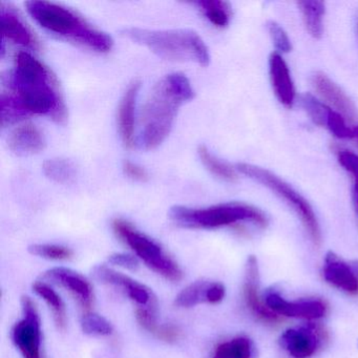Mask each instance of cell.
I'll return each mask as SVG.
<instances>
[{"mask_svg":"<svg viewBox=\"0 0 358 358\" xmlns=\"http://www.w3.org/2000/svg\"><path fill=\"white\" fill-rule=\"evenodd\" d=\"M299 104L315 124L326 127L332 108L316 99L311 94L301 95L299 97Z\"/></svg>","mask_w":358,"mask_h":358,"instance_id":"f1b7e54d","label":"cell"},{"mask_svg":"<svg viewBox=\"0 0 358 358\" xmlns=\"http://www.w3.org/2000/svg\"><path fill=\"white\" fill-rule=\"evenodd\" d=\"M122 34L138 45H144L163 59L177 62H194L208 66V48L198 33L192 30L154 31L131 28Z\"/></svg>","mask_w":358,"mask_h":358,"instance_id":"277c9868","label":"cell"},{"mask_svg":"<svg viewBox=\"0 0 358 358\" xmlns=\"http://www.w3.org/2000/svg\"><path fill=\"white\" fill-rule=\"evenodd\" d=\"M322 276L334 288L348 294H358V261L349 263L329 251L324 257Z\"/></svg>","mask_w":358,"mask_h":358,"instance_id":"4fadbf2b","label":"cell"},{"mask_svg":"<svg viewBox=\"0 0 358 358\" xmlns=\"http://www.w3.org/2000/svg\"><path fill=\"white\" fill-rule=\"evenodd\" d=\"M267 30L271 37L274 47L280 53H289L292 50L290 38L287 35L286 31L275 22H267Z\"/></svg>","mask_w":358,"mask_h":358,"instance_id":"d6a6232c","label":"cell"},{"mask_svg":"<svg viewBox=\"0 0 358 358\" xmlns=\"http://www.w3.org/2000/svg\"><path fill=\"white\" fill-rule=\"evenodd\" d=\"M311 83L318 95L343 115L345 120L353 121L357 118V110L349 96L324 73L315 72L311 77Z\"/></svg>","mask_w":358,"mask_h":358,"instance_id":"2e32d148","label":"cell"},{"mask_svg":"<svg viewBox=\"0 0 358 358\" xmlns=\"http://www.w3.org/2000/svg\"><path fill=\"white\" fill-rule=\"evenodd\" d=\"M299 7L308 32L313 38L320 39L324 32V3L316 0H306L299 1Z\"/></svg>","mask_w":358,"mask_h":358,"instance_id":"603a6c76","label":"cell"},{"mask_svg":"<svg viewBox=\"0 0 358 358\" xmlns=\"http://www.w3.org/2000/svg\"><path fill=\"white\" fill-rule=\"evenodd\" d=\"M198 155L203 165L215 177L220 178V179L226 182H231V183L238 180L236 171L227 163L223 162V161L219 160L217 157L213 156L206 146H199Z\"/></svg>","mask_w":358,"mask_h":358,"instance_id":"4316f807","label":"cell"},{"mask_svg":"<svg viewBox=\"0 0 358 358\" xmlns=\"http://www.w3.org/2000/svg\"><path fill=\"white\" fill-rule=\"evenodd\" d=\"M9 87L31 115H45L58 124L68 118L66 104L51 71L31 54L20 52L10 75Z\"/></svg>","mask_w":358,"mask_h":358,"instance_id":"6da1fadb","label":"cell"},{"mask_svg":"<svg viewBox=\"0 0 358 358\" xmlns=\"http://www.w3.org/2000/svg\"><path fill=\"white\" fill-rule=\"evenodd\" d=\"M255 345L249 337L236 336L219 343L213 351V358H252Z\"/></svg>","mask_w":358,"mask_h":358,"instance_id":"cb8c5ba5","label":"cell"},{"mask_svg":"<svg viewBox=\"0 0 358 358\" xmlns=\"http://www.w3.org/2000/svg\"><path fill=\"white\" fill-rule=\"evenodd\" d=\"M353 201H354V205H355L356 211H357V215H358V184H354Z\"/></svg>","mask_w":358,"mask_h":358,"instance_id":"8d00e7d4","label":"cell"},{"mask_svg":"<svg viewBox=\"0 0 358 358\" xmlns=\"http://www.w3.org/2000/svg\"><path fill=\"white\" fill-rule=\"evenodd\" d=\"M123 171L125 175L135 181L145 182L148 180V173L143 167L139 166L131 161H124L123 163Z\"/></svg>","mask_w":358,"mask_h":358,"instance_id":"d590c367","label":"cell"},{"mask_svg":"<svg viewBox=\"0 0 358 358\" xmlns=\"http://www.w3.org/2000/svg\"><path fill=\"white\" fill-rule=\"evenodd\" d=\"M9 148L20 157L39 154L45 148V139L38 127L32 123L20 125L12 131L8 140Z\"/></svg>","mask_w":358,"mask_h":358,"instance_id":"ffe728a7","label":"cell"},{"mask_svg":"<svg viewBox=\"0 0 358 358\" xmlns=\"http://www.w3.org/2000/svg\"><path fill=\"white\" fill-rule=\"evenodd\" d=\"M113 229L116 236L158 275L173 282L183 278V270L178 262L154 238L142 234L124 220H115Z\"/></svg>","mask_w":358,"mask_h":358,"instance_id":"8992f818","label":"cell"},{"mask_svg":"<svg viewBox=\"0 0 358 358\" xmlns=\"http://www.w3.org/2000/svg\"><path fill=\"white\" fill-rule=\"evenodd\" d=\"M226 288L222 282L200 280L188 285L176 296L175 306L189 309L201 303L217 305L225 299Z\"/></svg>","mask_w":358,"mask_h":358,"instance_id":"9a60e30c","label":"cell"},{"mask_svg":"<svg viewBox=\"0 0 358 358\" xmlns=\"http://www.w3.org/2000/svg\"><path fill=\"white\" fill-rule=\"evenodd\" d=\"M326 127L331 131V134L339 139L354 138L353 129H349L345 123V117L337 113L336 110H331Z\"/></svg>","mask_w":358,"mask_h":358,"instance_id":"1f68e13d","label":"cell"},{"mask_svg":"<svg viewBox=\"0 0 358 358\" xmlns=\"http://www.w3.org/2000/svg\"><path fill=\"white\" fill-rule=\"evenodd\" d=\"M43 173L56 183L68 184L76 178L77 167L68 159H50L43 163Z\"/></svg>","mask_w":358,"mask_h":358,"instance_id":"484cf974","label":"cell"},{"mask_svg":"<svg viewBox=\"0 0 358 358\" xmlns=\"http://www.w3.org/2000/svg\"><path fill=\"white\" fill-rule=\"evenodd\" d=\"M173 223L190 229H215L234 225L240 222H251L259 227L268 225V217L252 205L230 202L213 205L206 208L173 206L169 209Z\"/></svg>","mask_w":358,"mask_h":358,"instance_id":"5b68a950","label":"cell"},{"mask_svg":"<svg viewBox=\"0 0 358 358\" xmlns=\"http://www.w3.org/2000/svg\"><path fill=\"white\" fill-rule=\"evenodd\" d=\"M243 296L247 309L257 320L266 322H276L280 316L271 311L265 301L259 294V267L257 259L250 255L245 265L244 282H243Z\"/></svg>","mask_w":358,"mask_h":358,"instance_id":"7c38bea8","label":"cell"},{"mask_svg":"<svg viewBox=\"0 0 358 358\" xmlns=\"http://www.w3.org/2000/svg\"><path fill=\"white\" fill-rule=\"evenodd\" d=\"M267 307L278 316L299 318V320H316L326 315V303L322 299H308L288 301L275 289H268L264 297Z\"/></svg>","mask_w":358,"mask_h":358,"instance_id":"30bf717a","label":"cell"},{"mask_svg":"<svg viewBox=\"0 0 358 358\" xmlns=\"http://www.w3.org/2000/svg\"><path fill=\"white\" fill-rule=\"evenodd\" d=\"M192 5L196 6L213 26L223 29L229 24L232 16L229 3L221 0H201Z\"/></svg>","mask_w":358,"mask_h":358,"instance_id":"d4e9b609","label":"cell"},{"mask_svg":"<svg viewBox=\"0 0 358 358\" xmlns=\"http://www.w3.org/2000/svg\"><path fill=\"white\" fill-rule=\"evenodd\" d=\"M194 98L185 75H166L152 89L142 110L140 144L146 150L158 148L171 133L180 108Z\"/></svg>","mask_w":358,"mask_h":358,"instance_id":"7a4b0ae2","label":"cell"},{"mask_svg":"<svg viewBox=\"0 0 358 358\" xmlns=\"http://www.w3.org/2000/svg\"><path fill=\"white\" fill-rule=\"evenodd\" d=\"M93 276L101 284L116 288L127 295L138 308L154 311L158 310V301L152 289L138 280L104 265L96 266L93 269Z\"/></svg>","mask_w":358,"mask_h":358,"instance_id":"9c48e42d","label":"cell"},{"mask_svg":"<svg viewBox=\"0 0 358 358\" xmlns=\"http://www.w3.org/2000/svg\"><path fill=\"white\" fill-rule=\"evenodd\" d=\"M22 318L12 330V339L24 358H45L38 310L31 297L22 299Z\"/></svg>","mask_w":358,"mask_h":358,"instance_id":"ba28073f","label":"cell"},{"mask_svg":"<svg viewBox=\"0 0 358 358\" xmlns=\"http://www.w3.org/2000/svg\"><path fill=\"white\" fill-rule=\"evenodd\" d=\"M278 343L291 357L310 358L320 347L322 338L315 326L306 324L285 331Z\"/></svg>","mask_w":358,"mask_h":358,"instance_id":"5bb4252c","label":"cell"},{"mask_svg":"<svg viewBox=\"0 0 358 358\" xmlns=\"http://www.w3.org/2000/svg\"><path fill=\"white\" fill-rule=\"evenodd\" d=\"M29 252L50 261H68L74 255L72 249L56 244H33L29 247Z\"/></svg>","mask_w":358,"mask_h":358,"instance_id":"f546056e","label":"cell"},{"mask_svg":"<svg viewBox=\"0 0 358 358\" xmlns=\"http://www.w3.org/2000/svg\"><path fill=\"white\" fill-rule=\"evenodd\" d=\"M81 329L91 336H108L114 331L110 320L96 313H87L83 316Z\"/></svg>","mask_w":358,"mask_h":358,"instance_id":"4dcf8cb0","label":"cell"},{"mask_svg":"<svg viewBox=\"0 0 358 358\" xmlns=\"http://www.w3.org/2000/svg\"><path fill=\"white\" fill-rule=\"evenodd\" d=\"M136 318L144 330L155 335L157 338L165 343H173L179 341L181 331L173 324H160L157 317V311L143 308H137Z\"/></svg>","mask_w":358,"mask_h":358,"instance_id":"44dd1931","label":"cell"},{"mask_svg":"<svg viewBox=\"0 0 358 358\" xmlns=\"http://www.w3.org/2000/svg\"><path fill=\"white\" fill-rule=\"evenodd\" d=\"M354 138L358 140V127H356L355 129H353Z\"/></svg>","mask_w":358,"mask_h":358,"instance_id":"74e56055","label":"cell"},{"mask_svg":"<svg viewBox=\"0 0 358 358\" xmlns=\"http://www.w3.org/2000/svg\"><path fill=\"white\" fill-rule=\"evenodd\" d=\"M110 264L127 270H136L139 267V261L137 257L127 253H114L108 257Z\"/></svg>","mask_w":358,"mask_h":358,"instance_id":"e575fe53","label":"cell"},{"mask_svg":"<svg viewBox=\"0 0 358 358\" xmlns=\"http://www.w3.org/2000/svg\"><path fill=\"white\" fill-rule=\"evenodd\" d=\"M338 162L353 177L354 184H358V155L350 150H341L338 154Z\"/></svg>","mask_w":358,"mask_h":358,"instance_id":"836d02e7","label":"cell"},{"mask_svg":"<svg viewBox=\"0 0 358 358\" xmlns=\"http://www.w3.org/2000/svg\"><path fill=\"white\" fill-rule=\"evenodd\" d=\"M269 76L272 89L278 101L286 108H292L296 96L294 83L291 78L288 66L278 53H272L270 55Z\"/></svg>","mask_w":358,"mask_h":358,"instance_id":"e0dca14e","label":"cell"},{"mask_svg":"<svg viewBox=\"0 0 358 358\" xmlns=\"http://www.w3.org/2000/svg\"><path fill=\"white\" fill-rule=\"evenodd\" d=\"M236 169L246 177L250 178L253 181L262 184L268 189L273 192L276 196L285 201L293 209L297 217L301 220L306 231L309 234L312 242L320 246L322 243V231L317 217L310 203L297 192L292 186L289 185L284 180L274 175L267 169H262L248 163H240L236 165Z\"/></svg>","mask_w":358,"mask_h":358,"instance_id":"52a82bcc","label":"cell"},{"mask_svg":"<svg viewBox=\"0 0 358 358\" xmlns=\"http://www.w3.org/2000/svg\"><path fill=\"white\" fill-rule=\"evenodd\" d=\"M32 287L34 292L45 301L48 307L51 310L56 326L60 330H64L68 316H66V303L62 301L60 295L43 280H36Z\"/></svg>","mask_w":358,"mask_h":358,"instance_id":"7402d4cb","label":"cell"},{"mask_svg":"<svg viewBox=\"0 0 358 358\" xmlns=\"http://www.w3.org/2000/svg\"><path fill=\"white\" fill-rule=\"evenodd\" d=\"M31 116L30 113L24 108L14 95L3 94L0 99V117L3 127L14 124L24 120L26 117Z\"/></svg>","mask_w":358,"mask_h":358,"instance_id":"83f0119b","label":"cell"},{"mask_svg":"<svg viewBox=\"0 0 358 358\" xmlns=\"http://www.w3.org/2000/svg\"><path fill=\"white\" fill-rule=\"evenodd\" d=\"M43 278L68 291L85 311H90L93 307L95 301L93 286L79 272L70 268L55 267L45 271Z\"/></svg>","mask_w":358,"mask_h":358,"instance_id":"8fae6325","label":"cell"},{"mask_svg":"<svg viewBox=\"0 0 358 358\" xmlns=\"http://www.w3.org/2000/svg\"><path fill=\"white\" fill-rule=\"evenodd\" d=\"M141 83L134 81L125 92L119 106L118 127L121 140L125 148H131L134 146L135 138V110L137 98Z\"/></svg>","mask_w":358,"mask_h":358,"instance_id":"d6986e66","label":"cell"},{"mask_svg":"<svg viewBox=\"0 0 358 358\" xmlns=\"http://www.w3.org/2000/svg\"><path fill=\"white\" fill-rule=\"evenodd\" d=\"M27 11L31 17L52 34L97 53H108L114 41L110 35L97 30L77 12L49 1H28Z\"/></svg>","mask_w":358,"mask_h":358,"instance_id":"3957f363","label":"cell"},{"mask_svg":"<svg viewBox=\"0 0 358 358\" xmlns=\"http://www.w3.org/2000/svg\"><path fill=\"white\" fill-rule=\"evenodd\" d=\"M0 24L3 38L9 39L16 45L29 49L36 50L38 48V43L30 29L16 13L15 10L5 3H1L0 9Z\"/></svg>","mask_w":358,"mask_h":358,"instance_id":"ac0fdd59","label":"cell"}]
</instances>
